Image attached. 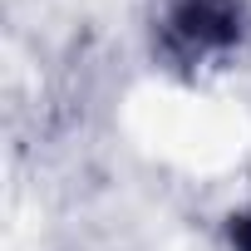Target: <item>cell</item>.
Segmentation results:
<instances>
[{"label":"cell","mask_w":251,"mask_h":251,"mask_svg":"<svg viewBox=\"0 0 251 251\" xmlns=\"http://www.w3.org/2000/svg\"><path fill=\"white\" fill-rule=\"evenodd\" d=\"M251 45V0H148V50L173 79L236 64Z\"/></svg>","instance_id":"cell-1"},{"label":"cell","mask_w":251,"mask_h":251,"mask_svg":"<svg viewBox=\"0 0 251 251\" xmlns=\"http://www.w3.org/2000/svg\"><path fill=\"white\" fill-rule=\"evenodd\" d=\"M222 246L226 251H251V202L246 207H231L222 217Z\"/></svg>","instance_id":"cell-2"}]
</instances>
